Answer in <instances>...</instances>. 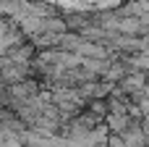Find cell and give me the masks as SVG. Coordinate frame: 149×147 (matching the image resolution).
Listing matches in <instances>:
<instances>
[{
	"instance_id": "obj_1",
	"label": "cell",
	"mask_w": 149,
	"mask_h": 147,
	"mask_svg": "<svg viewBox=\"0 0 149 147\" xmlns=\"http://www.w3.org/2000/svg\"><path fill=\"white\" fill-rule=\"evenodd\" d=\"M60 3H68V5H105L110 0H60Z\"/></svg>"
}]
</instances>
